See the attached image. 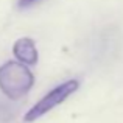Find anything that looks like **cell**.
<instances>
[{"mask_svg": "<svg viewBox=\"0 0 123 123\" xmlns=\"http://www.w3.org/2000/svg\"><path fill=\"white\" fill-rule=\"evenodd\" d=\"M34 76L27 66L17 61H8L0 66V89L8 98L19 100L30 92Z\"/></svg>", "mask_w": 123, "mask_h": 123, "instance_id": "obj_1", "label": "cell"}, {"mask_svg": "<svg viewBox=\"0 0 123 123\" xmlns=\"http://www.w3.org/2000/svg\"><path fill=\"white\" fill-rule=\"evenodd\" d=\"M80 83L78 80H69V81L59 84V86L53 87L47 95H44L30 111L25 114V122H34L42 115L48 114L51 109H55L56 106H59L61 103H64L73 92H76Z\"/></svg>", "mask_w": 123, "mask_h": 123, "instance_id": "obj_2", "label": "cell"}, {"mask_svg": "<svg viewBox=\"0 0 123 123\" xmlns=\"http://www.w3.org/2000/svg\"><path fill=\"white\" fill-rule=\"evenodd\" d=\"M39 0H19V6L20 8H30V6L36 5Z\"/></svg>", "mask_w": 123, "mask_h": 123, "instance_id": "obj_4", "label": "cell"}, {"mask_svg": "<svg viewBox=\"0 0 123 123\" xmlns=\"http://www.w3.org/2000/svg\"><path fill=\"white\" fill-rule=\"evenodd\" d=\"M16 58L19 59L20 64H27V66H34L37 62V48L33 39L30 37H22V39L16 41L14 47H12Z\"/></svg>", "mask_w": 123, "mask_h": 123, "instance_id": "obj_3", "label": "cell"}]
</instances>
